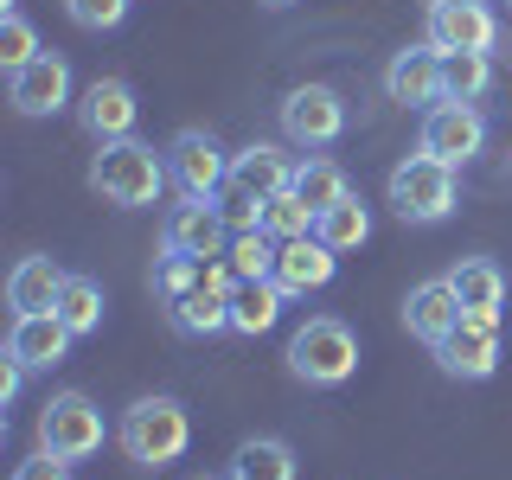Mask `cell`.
<instances>
[{"label": "cell", "mask_w": 512, "mask_h": 480, "mask_svg": "<svg viewBox=\"0 0 512 480\" xmlns=\"http://www.w3.org/2000/svg\"><path fill=\"white\" fill-rule=\"evenodd\" d=\"M416 148L442 167H468V160L487 148V116L480 103H436L423 109V128H416Z\"/></svg>", "instance_id": "obj_9"}, {"label": "cell", "mask_w": 512, "mask_h": 480, "mask_svg": "<svg viewBox=\"0 0 512 480\" xmlns=\"http://www.w3.org/2000/svg\"><path fill=\"white\" fill-rule=\"evenodd\" d=\"M288 192H301L314 212H327V205H340L352 186H346V167H340V160H327V154H301V160H295V186H288Z\"/></svg>", "instance_id": "obj_27"}, {"label": "cell", "mask_w": 512, "mask_h": 480, "mask_svg": "<svg viewBox=\"0 0 512 480\" xmlns=\"http://www.w3.org/2000/svg\"><path fill=\"white\" fill-rule=\"evenodd\" d=\"M314 224H320V212L301 192H276V199L263 205V231L276 237V244H295V237H314Z\"/></svg>", "instance_id": "obj_29"}, {"label": "cell", "mask_w": 512, "mask_h": 480, "mask_svg": "<svg viewBox=\"0 0 512 480\" xmlns=\"http://www.w3.org/2000/svg\"><path fill=\"white\" fill-rule=\"evenodd\" d=\"M231 480H301V461H295V442L282 436H244L231 448Z\"/></svg>", "instance_id": "obj_22"}, {"label": "cell", "mask_w": 512, "mask_h": 480, "mask_svg": "<svg viewBox=\"0 0 512 480\" xmlns=\"http://www.w3.org/2000/svg\"><path fill=\"white\" fill-rule=\"evenodd\" d=\"M384 199H391V212L404 224H442V218H455V205H461V180H455V167H442V160H429L416 148L391 167Z\"/></svg>", "instance_id": "obj_4"}, {"label": "cell", "mask_w": 512, "mask_h": 480, "mask_svg": "<svg viewBox=\"0 0 512 480\" xmlns=\"http://www.w3.org/2000/svg\"><path fill=\"white\" fill-rule=\"evenodd\" d=\"M64 327L77 333V340H90V333H103V314H109V295H103V282L96 276H64V295H58V308H52Z\"/></svg>", "instance_id": "obj_24"}, {"label": "cell", "mask_w": 512, "mask_h": 480, "mask_svg": "<svg viewBox=\"0 0 512 480\" xmlns=\"http://www.w3.org/2000/svg\"><path fill=\"white\" fill-rule=\"evenodd\" d=\"M276 237L269 231H231V250H224V263H231V276L237 282H263V276H276Z\"/></svg>", "instance_id": "obj_28"}, {"label": "cell", "mask_w": 512, "mask_h": 480, "mask_svg": "<svg viewBox=\"0 0 512 480\" xmlns=\"http://www.w3.org/2000/svg\"><path fill=\"white\" fill-rule=\"evenodd\" d=\"M71 340H77V333L64 327L58 314H13L7 359H20L26 372H52V365L71 359Z\"/></svg>", "instance_id": "obj_17"}, {"label": "cell", "mask_w": 512, "mask_h": 480, "mask_svg": "<svg viewBox=\"0 0 512 480\" xmlns=\"http://www.w3.org/2000/svg\"><path fill=\"white\" fill-rule=\"evenodd\" d=\"M423 39L436 52H493L500 45V13L487 0H429Z\"/></svg>", "instance_id": "obj_10"}, {"label": "cell", "mask_w": 512, "mask_h": 480, "mask_svg": "<svg viewBox=\"0 0 512 480\" xmlns=\"http://www.w3.org/2000/svg\"><path fill=\"white\" fill-rule=\"evenodd\" d=\"M384 96L404 109H436L442 103V52L436 45H404L391 64H384Z\"/></svg>", "instance_id": "obj_15"}, {"label": "cell", "mask_w": 512, "mask_h": 480, "mask_svg": "<svg viewBox=\"0 0 512 480\" xmlns=\"http://www.w3.org/2000/svg\"><path fill=\"white\" fill-rule=\"evenodd\" d=\"M7 103L20 109V116H32V122L58 116V109H77L71 64H64L58 52H39V58L26 64V71H13V77H7Z\"/></svg>", "instance_id": "obj_12"}, {"label": "cell", "mask_w": 512, "mask_h": 480, "mask_svg": "<svg viewBox=\"0 0 512 480\" xmlns=\"http://www.w3.org/2000/svg\"><path fill=\"white\" fill-rule=\"evenodd\" d=\"M64 276L71 269L58 263V256H20L7 276V308L13 314H52L58 295H64Z\"/></svg>", "instance_id": "obj_20"}, {"label": "cell", "mask_w": 512, "mask_h": 480, "mask_svg": "<svg viewBox=\"0 0 512 480\" xmlns=\"http://www.w3.org/2000/svg\"><path fill=\"white\" fill-rule=\"evenodd\" d=\"M461 295H455V282L448 276H436V282H416L410 288V301H404V327H410V340H423L429 352H436L448 333L461 327Z\"/></svg>", "instance_id": "obj_16"}, {"label": "cell", "mask_w": 512, "mask_h": 480, "mask_svg": "<svg viewBox=\"0 0 512 480\" xmlns=\"http://www.w3.org/2000/svg\"><path fill=\"white\" fill-rule=\"evenodd\" d=\"M448 282H455V295H461V308H468V314H480V320H500L506 314L512 282H506V269L493 263V256H461V263L448 269Z\"/></svg>", "instance_id": "obj_21"}, {"label": "cell", "mask_w": 512, "mask_h": 480, "mask_svg": "<svg viewBox=\"0 0 512 480\" xmlns=\"http://www.w3.org/2000/svg\"><path fill=\"white\" fill-rule=\"evenodd\" d=\"M167 173H173V192H180V199L218 205L224 186H231V154L218 148L212 128H180V135L167 141Z\"/></svg>", "instance_id": "obj_5"}, {"label": "cell", "mask_w": 512, "mask_h": 480, "mask_svg": "<svg viewBox=\"0 0 512 480\" xmlns=\"http://www.w3.org/2000/svg\"><path fill=\"white\" fill-rule=\"evenodd\" d=\"M493 90V52H442V103H480Z\"/></svg>", "instance_id": "obj_26"}, {"label": "cell", "mask_w": 512, "mask_h": 480, "mask_svg": "<svg viewBox=\"0 0 512 480\" xmlns=\"http://www.w3.org/2000/svg\"><path fill=\"white\" fill-rule=\"evenodd\" d=\"M199 256H173V250H160V263H154V301L167 308V301H180L192 282H199Z\"/></svg>", "instance_id": "obj_31"}, {"label": "cell", "mask_w": 512, "mask_h": 480, "mask_svg": "<svg viewBox=\"0 0 512 480\" xmlns=\"http://www.w3.org/2000/svg\"><path fill=\"white\" fill-rule=\"evenodd\" d=\"M199 480H231V474H199Z\"/></svg>", "instance_id": "obj_36"}, {"label": "cell", "mask_w": 512, "mask_h": 480, "mask_svg": "<svg viewBox=\"0 0 512 480\" xmlns=\"http://www.w3.org/2000/svg\"><path fill=\"white\" fill-rule=\"evenodd\" d=\"M231 263H205L199 269V282L186 288L180 301H167V320H173V333H186V340H218V333H231Z\"/></svg>", "instance_id": "obj_7"}, {"label": "cell", "mask_w": 512, "mask_h": 480, "mask_svg": "<svg viewBox=\"0 0 512 480\" xmlns=\"http://www.w3.org/2000/svg\"><path fill=\"white\" fill-rule=\"evenodd\" d=\"M103 436H109L103 410H96L84 391H58L52 404L39 410V448L52 461H71V468H77V461H90L96 448H103Z\"/></svg>", "instance_id": "obj_6"}, {"label": "cell", "mask_w": 512, "mask_h": 480, "mask_svg": "<svg viewBox=\"0 0 512 480\" xmlns=\"http://www.w3.org/2000/svg\"><path fill=\"white\" fill-rule=\"evenodd\" d=\"M282 135L295 141V148H333V141L346 135V96L333 90V84H301V90H288L282 96Z\"/></svg>", "instance_id": "obj_8"}, {"label": "cell", "mask_w": 512, "mask_h": 480, "mask_svg": "<svg viewBox=\"0 0 512 480\" xmlns=\"http://www.w3.org/2000/svg\"><path fill=\"white\" fill-rule=\"evenodd\" d=\"M333 269H340V250L320 244V237H295V244L276 250V288H282L288 301L320 295V288L333 282Z\"/></svg>", "instance_id": "obj_19"}, {"label": "cell", "mask_w": 512, "mask_h": 480, "mask_svg": "<svg viewBox=\"0 0 512 480\" xmlns=\"http://www.w3.org/2000/svg\"><path fill=\"white\" fill-rule=\"evenodd\" d=\"M116 442H122V455L135 461V468H173V461L192 448V416L180 397H135V404L122 410V423H116Z\"/></svg>", "instance_id": "obj_2"}, {"label": "cell", "mask_w": 512, "mask_h": 480, "mask_svg": "<svg viewBox=\"0 0 512 480\" xmlns=\"http://www.w3.org/2000/svg\"><path fill=\"white\" fill-rule=\"evenodd\" d=\"M64 13H71V26H84V32H116L128 20V0H64Z\"/></svg>", "instance_id": "obj_32"}, {"label": "cell", "mask_w": 512, "mask_h": 480, "mask_svg": "<svg viewBox=\"0 0 512 480\" xmlns=\"http://www.w3.org/2000/svg\"><path fill=\"white\" fill-rule=\"evenodd\" d=\"M173 186L167 173V148H154V141H103V148L90 154V192L103 205H116V212H148L160 205V192Z\"/></svg>", "instance_id": "obj_1"}, {"label": "cell", "mask_w": 512, "mask_h": 480, "mask_svg": "<svg viewBox=\"0 0 512 480\" xmlns=\"http://www.w3.org/2000/svg\"><path fill=\"white\" fill-rule=\"evenodd\" d=\"M7 480H71V461H52V455L39 448V455H26Z\"/></svg>", "instance_id": "obj_33"}, {"label": "cell", "mask_w": 512, "mask_h": 480, "mask_svg": "<svg viewBox=\"0 0 512 480\" xmlns=\"http://www.w3.org/2000/svg\"><path fill=\"white\" fill-rule=\"evenodd\" d=\"M20 384H26V365H20V359H0V410L20 397Z\"/></svg>", "instance_id": "obj_34"}, {"label": "cell", "mask_w": 512, "mask_h": 480, "mask_svg": "<svg viewBox=\"0 0 512 480\" xmlns=\"http://www.w3.org/2000/svg\"><path fill=\"white\" fill-rule=\"evenodd\" d=\"M45 45H39V32H32V20L26 13H7V20H0V71H26L32 58H39Z\"/></svg>", "instance_id": "obj_30"}, {"label": "cell", "mask_w": 512, "mask_h": 480, "mask_svg": "<svg viewBox=\"0 0 512 480\" xmlns=\"http://www.w3.org/2000/svg\"><path fill=\"white\" fill-rule=\"evenodd\" d=\"M288 308V295L276 288V276H263V282H237L231 288V333H244V340H256V333H269L282 320Z\"/></svg>", "instance_id": "obj_23"}, {"label": "cell", "mask_w": 512, "mask_h": 480, "mask_svg": "<svg viewBox=\"0 0 512 480\" xmlns=\"http://www.w3.org/2000/svg\"><path fill=\"white\" fill-rule=\"evenodd\" d=\"M295 186V160H288L276 141H250V148L231 154V192H244V199L269 205L276 192Z\"/></svg>", "instance_id": "obj_18"}, {"label": "cell", "mask_w": 512, "mask_h": 480, "mask_svg": "<svg viewBox=\"0 0 512 480\" xmlns=\"http://www.w3.org/2000/svg\"><path fill=\"white\" fill-rule=\"evenodd\" d=\"M314 237L320 244H333V250H359V244H372V205L359 199V192H346L340 205H327L320 212V224H314Z\"/></svg>", "instance_id": "obj_25"}, {"label": "cell", "mask_w": 512, "mask_h": 480, "mask_svg": "<svg viewBox=\"0 0 512 480\" xmlns=\"http://www.w3.org/2000/svg\"><path fill=\"white\" fill-rule=\"evenodd\" d=\"M263 7H295V0H263Z\"/></svg>", "instance_id": "obj_35"}, {"label": "cell", "mask_w": 512, "mask_h": 480, "mask_svg": "<svg viewBox=\"0 0 512 480\" xmlns=\"http://www.w3.org/2000/svg\"><path fill=\"white\" fill-rule=\"evenodd\" d=\"M288 378L314 384V391H333L359 372V333L346 327L340 314H308L295 333H288Z\"/></svg>", "instance_id": "obj_3"}, {"label": "cell", "mask_w": 512, "mask_h": 480, "mask_svg": "<svg viewBox=\"0 0 512 480\" xmlns=\"http://www.w3.org/2000/svg\"><path fill=\"white\" fill-rule=\"evenodd\" d=\"M160 250H173V256H199V263H218V256L231 250V218H224V205L180 199L167 218H160Z\"/></svg>", "instance_id": "obj_11"}, {"label": "cell", "mask_w": 512, "mask_h": 480, "mask_svg": "<svg viewBox=\"0 0 512 480\" xmlns=\"http://www.w3.org/2000/svg\"><path fill=\"white\" fill-rule=\"evenodd\" d=\"M436 365L461 384H487L500 372V320H480V314H461V327L436 346Z\"/></svg>", "instance_id": "obj_14"}, {"label": "cell", "mask_w": 512, "mask_h": 480, "mask_svg": "<svg viewBox=\"0 0 512 480\" xmlns=\"http://www.w3.org/2000/svg\"><path fill=\"white\" fill-rule=\"evenodd\" d=\"M135 122H141V103H135V84H128V77H96V84L77 90V128H84L96 148L135 135Z\"/></svg>", "instance_id": "obj_13"}]
</instances>
